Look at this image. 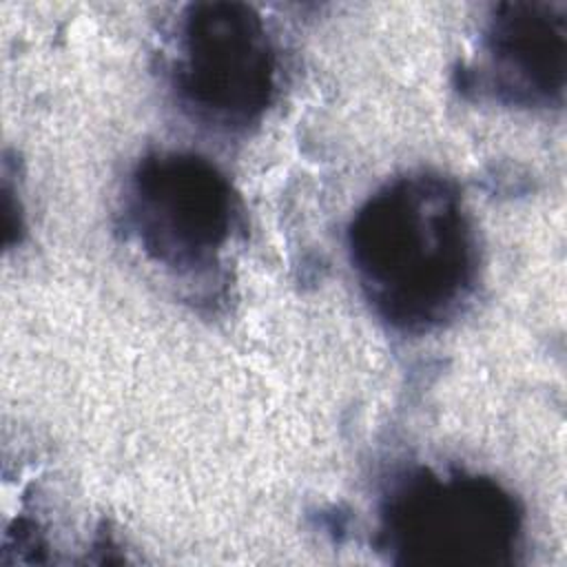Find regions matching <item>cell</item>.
Here are the masks:
<instances>
[{"instance_id": "cell-1", "label": "cell", "mask_w": 567, "mask_h": 567, "mask_svg": "<svg viewBox=\"0 0 567 567\" xmlns=\"http://www.w3.org/2000/svg\"><path fill=\"white\" fill-rule=\"evenodd\" d=\"M348 252L374 312L405 332L452 319L476 277V239L456 186L408 173L354 213Z\"/></svg>"}, {"instance_id": "cell-2", "label": "cell", "mask_w": 567, "mask_h": 567, "mask_svg": "<svg viewBox=\"0 0 567 567\" xmlns=\"http://www.w3.org/2000/svg\"><path fill=\"white\" fill-rule=\"evenodd\" d=\"M520 527L516 498L496 481L465 472H408L381 507L383 549L403 565H507Z\"/></svg>"}, {"instance_id": "cell-3", "label": "cell", "mask_w": 567, "mask_h": 567, "mask_svg": "<svg viewBox=\"0 0 567 567\" xmlns=\"http://www.w3.org/2000/svg\"><path fill=\"white\" fill-rule=\"evenodd\" d=\"M126 226L140 248L175 272L217 266L237 221L226 175L195 153H151L131 173Z\"/></svg>"}, {"instance_id": "cell-4", "label": "cell", "mask_w": 567, "mask_h": 567, "mask_svg": "<svg viewBox=\"0 0 567 567\" xmlns=\"http://www.w3.org/2000/svg\"><path fill=\"white\" fill-rule=\"evenodd\" d=\"M179 100L199 120L244 128L270 104L275 49L261 16L241 2L190 4L173 62Z\"/></svg>"}, {"instance_id": "cell-5", "label": "cell", "mask_w": 567, "mask_h": 567, "mask_svg": "<svg viewBox=\"0 0 567 567\" xmlns=\"http://www.w3.org/2000/svg\"><path fill=\"white\" fill-rule=\"evenodd\" d=\"M485 82L505 102L558 104L567 80V11L549 2L498 4L485 29Z\"/></svg>"}]
</instances>
